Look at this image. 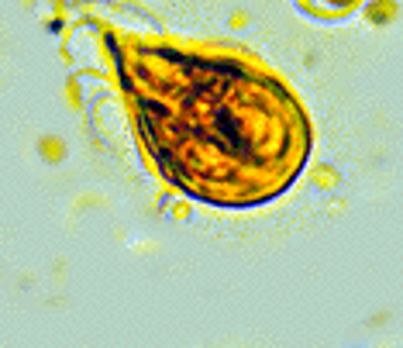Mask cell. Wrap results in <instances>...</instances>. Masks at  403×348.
Instances as JSON below:
<instances>
[{
	"label": "cell",
	"mask_w": 403,
	"mask_h": 348,
	"mask_svg": "<svg viewBox=\"0 0 403 348\" xmlns=\"http://www.w3.org/2000/svg\"><path fill=\"white\" fill-rule=\"evenodd\" d=\"M307 14L313 18H345V14H352L362 0H296Z\"/></svg>",
	"instance_id": "7a4b0ae2"
},
{
	"label": "cell",
	"mask_w": 403,
	"mask_h": 348,
	"mask_svg": "<svg viewBox=\"0 0 403 348\" xmlns=\"http://www.w3.org/2000/svg\"><path fill=\"white\" fill-rule=\"evenodd\" d=\"M145 156L166 183L214 207H259L300 176L311 124L255 59L169 42H117Z\"/></svg>",
	"instance_id": "6da1fadb"
}]
</instances>
